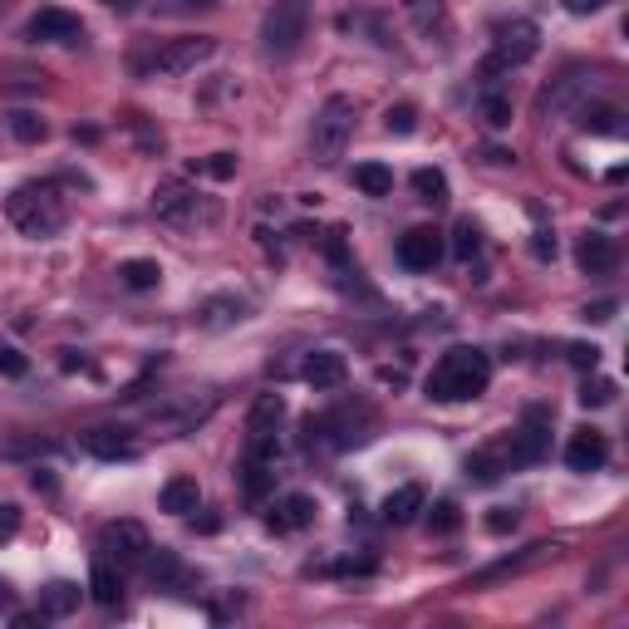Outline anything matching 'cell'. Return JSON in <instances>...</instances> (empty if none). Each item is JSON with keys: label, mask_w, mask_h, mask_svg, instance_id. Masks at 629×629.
Returning <instances> with one entry per match:
<instances>
[{"label": "cell", "mask_w": 629, "mask_h": 629, "mask_svg": "<svg viewBox=\"0 0 629 629\" xmlns=\"http://www.w3.org/2000/svg\"><path fill=\"white\" fill-rule=\"evenodd\" d=\"M487 384H492V359L482 354V349H448L438 364H433V374H428V399L438 403H462V399H477V394H487Z\"/></svg>", "instance_id": "cell-1"}, {"label": "cell", "mask_w": 629, "mask_h": 629, "mask_svg": "<svg viewBox=\"0 0 629 629\" xmlns=\"http://www.w3.org/2000/svg\"><path fill=\"white\" fill-rule=\"evenodd\" d=\"M5 212H10V222L25 231L30 241L59 236L64 222H69V202H64V192H59L55 182H25V187H15L10 202H5Z\"/></svg>", "instance_id": "cell-2"}, {"label": "cell", "mask_w": 629, "mask_h": 629, "mask_svg": "<svg viewBox=\"0 0 629 629\" xmlns=\"http://www.w3.org/2000/svg\"><path fill=\"white\" fill-rule=\"evenodd\" d=\"M349 138H354V99H349V94H330V99L320 104V114H315V128H310V153H315V163H325V168L340 163Z\"/></svg>", "instance_id": "cell-3"}, {"label": "cell", "mask_w": 629, "mask_h": 629, "mask_svg": "<svg viewBox=\"0 0 629 629\" xmlns=\"http://www.w3.org/2000/svg\"><path fill=\"white\" fill-rule=\"evenodd\" d=\"M305 30H310V0H276L261 20V45H266V55L286 59L300 50Z\"/></svg>", "instance_id": "cell-4"}, {"label": "cell", "mask_w": 629, "mask_h": 629, "mask_svg": "<svg viewBox=\"0 0 629 629\" xmlns=\"http://www.w3.org/2000/svg\"><path fill=\"white\" fill-rule=\"evenodd\" d=\"M281 423H286V399L281 394H261L251 403L246 418V458L276 462L281 458Z\"/></svg>", "instance_id": "cell-5"}, {"label": "cell", "mask_w": 629, "mask_h": 629, "mask_svg": "<svg viewBox=\"0 0 629 629\" xmlns=\"http://www.w3.org/2000/svg\"><path fill=\"white\" fill-rule=\"evenodd\" d=\"M212 55H217L212 35H182V40H168L163 50H153L148 59H138V69H148L158 79H182V74H192L197 64H207Z\"/></svg>", "instance_id": "cell-6"}, {"label": "cell", "mask_w": 629, "mask_h": 629, "mask_svg": "<svg viewBox=\"0 0 629 629\" xmlns=\"http://www.w3.org/2000/svg\"><path fill=\"white\" fill-rule=\"evenodd\" d=\"M536 50H541V30L531 20H502L492 30V64L497 69H516V64L536 59Z\"/></svg>", "instance_id": "cell-7"}, {"label": "cell", "mask_w": 629, "mask_h": 629, "mask_svg": "<svg viewBox=\"0 0 629 629\" xmlns=\"http://www.w3.org/2000/svg\"><path fill=\"white\" fill-rule=\"evenodd\" d=\"M99 551H104L114 566H143L148 551H153V541H148L143 521H109V526L99 531Z\"/></svg>", "instance_id": "cell-8"}, {"label": "cell", "mask_w": 629, "mask_h": 629, "mask_svg": "<svg viewBox=\"0 0 629 629\" xmlns=\"http://www.w3.org/2000/svg\"><path fill=\"white\" fill-rule=\"evenodd\" d=\"M546 448H551V413L546 408H526L521 428L507 438V458H512V467H526V462L546 458Z\"/></svg>", "instance_id": "cell-9"}, {"label": "cell", "mask_w": 629, "mask_h": 629, "mask_svg": "<svg viewBox=\"0 0 629 629\" xmlns=\"http://www.w3.org/2000/svg\"><path fill=\"white\" fill-rule=\"evenodd\" d=\"M443 261V231H433V227H413V231H403L399 236V266L403 271H433Z\"/></svg>", "instance_id": "cell-10"}, {"label": "cell", "mask_w": 629, "mask_h": 629, "mask_svg": "<svg viewBox=\"0 0 629 629\" xmlns=\"http://www.w3.org/2000/svg\"><path fill=\"white\" fill-rule=\"evenodd\" d=\"M25 35H30V40H40V45H79V40H84V25H79V15H69V10L50 5V10L30 15Z\"/></svg>", "instance_id": "cell-11"}, {"label": "cell", "mask_w": 629, "mask_h": 629, "mask_svg": "<svg viewBox=\"0 0 629 629\" xmlns=\"http://www.w3.org/2000/svg\"><path fill=\"white\" fill-rule=\"evenodd\" d=\"M197 207H202L197 192H192L187 182H177V177L153 187V212H158L163 222H172V227H192V222H197Z\"/></svg>", "instance_id": "cell-12"}, {"label": "cell", "mask_w": 629, "mask_h": 629, "mask_svg": "<svg viewBox=\"0 0 629 629\" xmlns=\"http://www.w3.org/2000/svg\"><path fill=\"white\" fill-rule=\"evenodd\" d=\"M212 408H217V394H207L202 403H197V399H177L172 408H158V413H153V428H158L163 438H182V433H192V428H197Z\"/></svg>", "instance_id": "cell-13"}, {"label": "cell", "mask_w": 629, "mask_h": 629, "mask_svg": "<svg viewBox=\"0 0 629 629\" xmlns=\"http://www.w3.org/2000/svg\"><path fill=\"white\" fill-rule=\"evenodd\" d=\"M79 448L89 453V458H99V462H128L133 453H138V443H133V433L128 428H89L84 438H79Z\"/></svg>", "instance_id": "cell-14"}, {"label": "cell", "mask_w": 629, "mask_h": 629, "mask_svg": "<svg viewBox=\"0 0 629 629\" xmlns=\"http://www.w3.org/2000/svg\"><path fill=\"white\" fill-rule=\"evenodd\" d=\"M610 462V443H605V433H595V428H580L571 443H566V467L571 472H600Z\"/></svg>", "instance_id": "cell-15"}, {"label": "cell", "mask_w": 629, "mask_h": 629, "mask_svg": "<svg viewBox=\"0 0 629 629\" xmlns=\"http://www.w3.org/2000/svg\"><path fill=\"white\" fill-rule=\"evenodd\" d=\"M300 374H305V384H310L315 394H330V389H340L344 379H349V364H344V354H335V349H315Z\"/></svg>", "instance_id": "cell-16"}, {"label": "cell", "mask_w": 629, "mask_h": 629, "mask_svg": "<svg viewBox=\"0 0 629 629\" xmlns=\"http://www.w3.org/2000/svg\"><path fill=\"white\" fill-rule=\"evenodd\" d=\"M575 266H580L585 276H615L620 246H615L610 236H585V241L575 246Z\"/></svg>", "instance_id": "cell-17"}, {"label": "cell", "mask_w": 629, "mask_h": 629, "mask_svg": "<svg viewBox=\"0 0 629 629\" xmlns=\"http://www.w3.org/2000/svg\"><path fill=\"white\" fill-rule=\"evenodd\" d=\"M585 79H590L585 69H571V74H566V79H561V84L546 94V104H551L556 114H580V109L590 104V94L600 89V84H585Z\"/></svg>", "instance_id": "cell-18"}, {"label": "cell", "mask_w": 629, "mask_h": 629, "mask_svg": "<svg viewBox=\"0 0 629 629\" xmlns=\"http://www.w3.org/2000/svg\"><path fill=\"white\" fill-rule=\"evenodd\" d=\"M315 512H320V507H315V497H305V492H290L286 502L266 516V526H271V531H305V526L315 521Z\"/></svg>", "instance_id": "cell-19"}, {"label": "cell", "mask_w": 629, "mask_h": 629, "mask_svg": "<svg viewBox=\"0 0 629 629\" xmlns=\"http://www.w3.org/2000/svg\"><path fill=\"white\" fill-rule=\"evenodd\" d=\"M197 502H202V487H197V477H172L163 482V492H158V507L172 516H187L197 512Z\"/></svg>", "instance_id": "cell-20"}, {"label": "cell", "mask_w": 629, "mask_h": 629, "mask_svg": "<svg viewBox=\"0 0 629 629\" xmlns=\"http://www.w3.org/2000/svg\"><path fill=\"white\" fill-rule=\"evenodd\" d=\"M74 610H79V585L50 580V585L40 590V615H45V620H69Z\"/></svg>", "instance_id": "cell-21"}, {"label": "cell", "mask_w": 629, "mask_h": 629, "mask_svg": "<svg viewBox=\"0 0 629 629\" xmlns=\"http://www.w3.org/2000/svg\"><path fill=\"white\" fill-rule=\"evenodd\" d=\"M502 472H512V458H507V443H492V448H477L467 458V477L477 482H497Z\"/></svg>", "instance_id": "cell-22"}, {"label": "cell", "mask_w": 629, "mask_h": 629, "mask_svg": "<svg viewBox=\"0 0 629 629\" xmlns=\"http://www.w3.org/2000/svg\"><path fill=\"white\" fill-rule=\"evenodd\" d=\"M241 320H246V300H236V295H212L202 305V325L207 330H227V325H241Z\"/></svg>", "instance_id": "cell-23"}, {"label": "cell", "mask_w": 629, "mask_h": 629, "mask_svg": "<svg viewBox=\"0 0 629 629\" xmlns=\"http://www.w3.org/2000/svg\"><path fill=\"white\" fill-rule=\"evenodd\" d=\"M418 512H423V487H399V492L384 497V521L389 526H408Z\"/></svg>", "instance_id": "cell-24"}, {"label": "cell", "mask_w": 629, "mask_h": 629, "mask_svg": "<svg viewBox=\"0 0 629 629\" xmlns=\"http://www.w3.org/2000/svg\"><path fill=\"white\" fill-rule=\"evenodd\" d=\"M118 281H123L128 290H158L163 286V266L148 261V256H133V261L118 266Z\"/></svg>", "instance_id": "cell-25"}, {"label": "cell", "mask_w": 629, "mask_h": 629, "mask_svg": "<svg viewBox=\"0 0 629 629\" xmlns=\"http://www.w3.org/2000/svg\"><path fill=\"white\" fill-rule=\"evenodd\" d=\"M89 595L104 605V610H114V605H123V580H118V571L109 566V561H99L94 571H89Z\"/></svg>", "instance_id": "cell-26"}, {"label": "cell", "mask_w": 629, "mask_h": 629, "mask_svg": "<svg viewBox=\"0 0 629 629\" xmlns=\"http://www.w3.org/2000/svg\"><path fill=\"white\" fill-rule=\"evenodd\" d=\"M354 187H359L364 197H389V192H394V172L384 168V163H359V168H354Z\"/></svg>", "instance_id": "cell-27"}, {"label": "cell", "mask_w": 629, "mask_h": 629, "mask_svg": "<svg viewBox=\"0 0 629 629\" xmlns=\"http://www.w3.org/2000/svg\"><path fill=\"white\" fill-rule=\"evenodd\" d=\"M271 467H276V462L246 458V467H241V487H246V497H251V502L271 492V482H276V477H271Z\"/></svg>", "instance_id": "cell-28"}, {"label": "cell", "mask_w": 629, "mask_h": 629, "mask_svg": "<svg viewBox=\"0 0 629 629\" xmlns=\"http://www.w3.org/2000/svg\"><path fill=\"white\" fill-rule=\"evenodd\" d=\"M403 10L413 15V25L423 35H438L443 30V0H403Z\"/></svg>", "instance_id": "cell-29"}, {"label": "cell", "mask_w": 629, "mask_h": 629, "mask_svg": "<svg viewBox=\"0 0 629 629\" xmlns=\"http://www.w3.org/2000/svg\"><path fill=\"white\" fill-rule=\"evenodd\" d=\"M413 192H418L423 202L438 207V202H448V177H443L438 168H418L413 172Z\"/></svg>", "instance_id": "cell-30"}, {"label": "cell", "mask_w": 629, "mask_h": 629, "mask_svg": "<svg viewBox=\"0 0 629 629\" xmlns=\"http://www.w3.org/2000/svg\"><path fill=\"white\" fill-rule=\"evenodd\" d=\"M477 251H482V227H477L472 217H462L458 227H453V256H458V261H472Z\"/></svg>", "instance_id": "cell-31"}, {"label": "cell", "mask_w": 629, "mask_h": 629, "mask_svg": "<svg viewBox=\"0 0 629 629\" xmlns=\"http://www.w3.org/2000/svg\"><path fill=\"white\" fill-rule=\"evenodd\" d=\"M477 109H482V118H487L492 128H507V123H512V99H507V94H497V89H482Z\"/></svg>", "instance_id": "cell-32"}, {"label": "cell", "mask_w": 629, "mask_h": 629, "mask_svg": "<svg viewBox=\"0 0 629 629\" xmlns=\"http://www.w3.org/2000/svg\"><path fill=\"white\" fill-rule=\"evenodd\" d=\"M10 133L20 138V143H45V118L40 114H30V109H20V114H10Z\"/></svg>", "instance_id": "cell-33"}, {"label": "cell", "mask_w": 629, "mask_h": 629, "mask_svg": "<svg viewBox=\"0 0 629 629\" xmlns=\"http://www.w3.org/2000/svg\"><path fill=\"white\" fill-rule=\"evenodd\" d=\"M575 118H580V123L590 128V133H620V128H625L615 109H595V104H585V109H580Z\"/></svg>", "instance_id": "cell-34"}, {"label": "cell", "mask_w": 629, "mask_h": 629, "mask_svg": "<svg viewBox=\"0 0 629 629\" xmlns=\"http://www.w3.org/2000/svg\"><path fill=\"white\" fill-rule=\"evenodd\" d=\"M458 526H462L458 502H438V507L428 512V531H433V536H453Z\"/></svg>", "instance_id": "cell-35"}, {"label": "cell", "mask_w": 629, "mask_h": 629, "mask_svg": "<svg viewBox=\"0 0 629 629\" xmlns=\"http://www.w3.org/2000/svg\"><path fill=\"white\" fill-rule=\"evenodd\" d=\"M610 399H615V379H585L580 384V403L585 408H605Z\"/></svg>", "instance_id": "cell-36"}, {"label": "cell", "mask_w": 629, "mask_h": 629, "mask_svg": "<svg viewBox=\"0 0 629 629\" xmlns=\"http://www.w3.org/2000/svg\"><path fill=\"white\" fill-rule=\"evenodd\" d=\"M384 128H389V133H413V128H418V109H413V104H394V109H389V114H384Z\"/></svg>", "instance_id": "cell-37"}, {"label": "cell", "mask_w": 629, "mask_h": 629, "mask_svg": "<svg viewBox=\"0 0 629 629\" xmlns=\"http://www.w3.org/2000/svg\"><path fill=\"white\" fill-rule=\"evenodd\" d=\"M25 369H30V364H25V354H20V349H10V344H0V374H5V379H20Z\"/></svg>", "instance_id": "cell-38"}, {"label": "cell", "mask_w": 629, "mask_h": 629, "mask_svg": "<svg viewBox=\"0 0 629 629\" xmlns=\"http://www.w3.org/2000/svg\"><path fill=\"white\" fill-rule=\"evenodd\" d=\"M202 172H207V177H217V182H227L231 172H236V153H212V158L202 163Z\"/></svg>", "instance_id": "cell-39"}, {"label": "cell", "mask_w": 629, "mask_h": 629, "mask_svg": "<svg viewBox=\"0 0 629 629\" xmlns=\"http://www.w3.org/2000/svg\"><path fill=\"white\" fill-rule=\"evenodd\" d=\"M487 531H492V536H507V531H516V512H512V507H492V516H487Z\"/></svg>", "instance_id": "cell-40"}, {"label": "cell", "mask_w": 629, "mask_h": 629, "mask_svg": "<svg viewBox=\"0 0 629 629\" xmlns=\"http://www.w3.org/2000/svg\"><path fill=\"white\" fill-rule=\"evenodd\" d=\"M15 531H20V507L5 502V507H0V541H10Z\"/></svg>", "instance_id": "cell-41"}, {"label": "cell", "mask_w": 629, "mask_h": 629, "mask_svg": "<svg viewBox=\"0 0 629 629\" xmlns=\"http://www.w3.org/2000/svg\"><path fill=\"white\" fill-rule=\"evenodd\" d=\"M566 354H571V364H580V369H595V359H600V349H595V344H571Z\"/></svg>", "instance_id": "cell-42"}, {"label": "cell", "mask_w": 629, "mask_h": 629, "mask_svg": "<svg viewBox=\"0 0 629 629\" xmlns=\"http://www.w3.org/2000/svg\"><path fill=\"white\" fill-rule=\"evenodd\" d=\"M585 320H595V325H605V320H615V300H595V305L585 310Z\"/></svg>", "instance_id": "cell-43"}, {"label": "cell", "mask_w": 629, "mask_h": 629, "mask_svg": "<svg viewBox=\"0 0 629 629\" xmlns=\"http://www.w3.org/2000/svg\"><path fill=\"white\" fill-rule=\"evenodd\" d=\"M561 5H566L571 15H595V10H605L610 0H561Z\"/></svg>", "instance_id": "cell-44"}, {"label": "cell", "mask_w": 629, "mask_h": 629, "mask_svg": "<svg viewBox=\"0 0 629 629\" xmlns=\"http://www.w3.org/2000/svg\"><path fill=\"white\" fill-rule=\"evenodd\" d=\"M45 625V615H15V629H35Z\"/></svg>", "instance_id": "cell-45"}, {"label": "cell", "mask_w": 629, "mask_h": 629, "mask_svg": "<svg viewBox=\"0 0 629 629\" xmlns=\"http://www.w3.org/2000/svg\"><path fill=\"white\" fill-rule=\"evenodd\" d=\"M5 605H10V585L0 580V610H5Z\"/></svg>", "instance_id": "cell-46"}, {"label": "cell", "mask_w": 629, "mask_h": 629, "mask_svg": "<svg viewBox=\"0 0 629 629\" xmlns=\"http://www.w3.org/2000/svg\"><path fill=\"white\" fill-rule=\"evenodd\" d=\"M109 5H114V10H123V15L133 10V0H109Z\"/></svg>", "instance_id": "cell-47"}, {"label": "cell", "mask_w": 629, "mask_h": 629, "mask_svg": "<svg viewBox=\"0 0 629 629\" xmlns=\"http://www.w3.org/2000/svg\"><path fill=\"white\" fill-rule=\"evenodd\" d=\"M182 5H187V10H192V5H217V0H182Z\"/></svg>", "instance_id": "cell-48"}]
</instances>
